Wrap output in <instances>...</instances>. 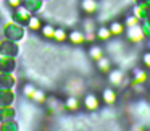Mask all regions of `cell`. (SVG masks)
I'll return each instance as SVG.
<instances>
[{"mask_svg":"<svg viewBox=\"0 0 150 131\" xmlns=\"http://www.w3.org/2000/svg\"><path fill=\"white\" fill-rule=\"evenodd\" d=\"M84 107L87 110H97L98 108V99L95 94H87L84 97Z\"/></svg>","mask_w":150,"mask_h":131,"instance_id":"obj_4","label":"cell"},{"mask_svg":"<svg viewBox=\"0 0 150 131\" xmlns=\"http://www.w3.org/2000/svg\"><path fill=\"white\" fill-rule=\"evenodd\" d=\"M42 34H44V37H47V39H52V37L55 36V29H53L50 24H45V26L42 28Z\"/></svg>","mask_w":150,"mask_h":131,"instance_id":"obj_11","label":"cell"},{"mask_svg":"<svg viewBox=\"0 0 150 131\" xmlns=\"http://www.w3.org/2000/svg\"><path fill=\"white\" fill-rule=\"evenodd\" d=\"M123 24L121 23H118V21H113V23L110 24V31H111V34H113V36H120L121 33H123Z\"/></svg>","mask_w":150,"mask_h":131,"instance_id":"obj_8","label":"cell"},{"mask_svg":"<svg viewBox=\"0 0 150 131\" xmlns=\"http://www.w3.org/2000/svg\"><path fill=\"white\" fill-rule=\"evenodd\" d=\"M123 79H124V75L121 70H111V71H108V81H110V84L121 86L123 84Z\"/></svg>","mask_w":150,"mask_h":131,"instance_id":"obj_2","label":"cell"},{"mask_svg":"<svg viewBox=\"0 0 150 131\" xmlns=\"http://www.w3.org/2000/svg\"><path fill=\"white\" fill-rule=\"evenodd\" d=\"M81 8L84 13L92 15L98 10V2L97 0H81Z\"/></svg>","mask_w":150,"mask_h":131,"instance_id":"obj_3","label":"cell"},{"mask_svg":"<svg viewBox=\"0 0 150 131\" xmlns=\"http://www.w3.org/2000/svg\"><path fill=\"white\" fill-rule=\"evenodd\" d=\"M31 99H34V100L36 102H40V104H42V102H45V95H44V92H40V91H34V94L31 95Z\"/></svg>","mask_w":150,"mask_h":131,"instance_id":"obj_15","label":"cell"},{"mask_svg":"<svg viewBox=\"0 0 150 131\" xmlns=\"http://www.w3.org/2000/svg\"><path fill=\"white\" fill-rule=\"evenodd\" d=\"M8 4H10V7H20L21 0H8Z\"/></svg>","mask_w":150,"mask_h":131,"instance_id":"obj_19","label":"cell"},{"mask_svg":"<svg viewBox=\"0 0 150 131\" xmlns=\"http://www.w3.org/2000/svg\"><path fill=\"white\" fill-rule=\"evenodd\" d=\"M142 60H144V65L150 68V52H145V53H144V55H142Z\"/></svg>","mask_w":150,"mask_h":131,"instance_id":"obj_18","label":"cell"},{"mask_svg":"<svg viewBox=\"0 0 150 131\" xmlns=\"http://www.w3.org/2000/svg\"><path fill=\"white\" fill-rule=\"evenodd\" d=\"M136 24H139V18H137L136 15H132V16H127V18H126V26H127V28L136 26Z\"/></svg>","mask_w":150,"mask_h":131,"instance_id":"obj_16","label":"cell"},{"mask_svg":"<svg viewBox=\"0 0 150 131\" xmlns=\"http://www.w3.org/2000/svg\"><path fill=\"white\" fill-rule=\"evenodd\" d=\"M78 107H79V102L76 97H69L66 100V108H69V110H78Z\"/></svg>","mask_w":150,"mask_h":131,"instance_id":"obj_14","label":"cell"},{"mask_svg":"<svg viewBox=\"0 0 150 131\" xmlns=\"http://www.w3.org/2000/svg\"><path fill=\"white\" fill-rule=\"evenodd\" d=\"M68 39L71 41L73 44H82L86 41V36L81 31H71V33L68 34Z\"/></svg>","mask_w":150,"mask_h":131,"instance_id":"obj_6","label":"cell"},{"mask_svg":"<svg viewBox=\"0 0 150 131\" xmlns=\"http://www.w3.org/2000/svg\"><path fill=\"white\" fill-rule=\"evenodd\" d=\"M144 37H145V33L142 31V28H140L139 24L127 28V39L129 41H132V42H140Z\"/></svg>","mask_w":150,"mask_h":131,"instance_id":"obj_1","label":"cell"},{"mask_svg":"<svg viewBox=\"0 0 150 131\" xmlns=\"http://www.w3.org/2000/svg\"><path fill=\"white\" fill-rule=\"evenodd\" d=\"M97 63H98V68H100L102 71H110V60L102 57L100 60H97Z\"/></svg>","mask_w":150,"mask_h":131,"instance_id":"obj_13","label":"cell"},{"mask_svg":"<svg viewBox=\"0 0 150 131\" xmlns=\"http://www.w3.org/2000/svg\"><path fill=\"white\" fill-rule=\"evenodd\" d=\"M134 78H136V81H144L145 79V71H142V70H134Z\"/></svg>","mask_w":150,"mask_h":131,"instance_id":"obj_17","label":"cell"},{"mask_svg":"<svg viewBox=\"0 0 150 131\" xmlns=\"http://www.w3.org/2000/svg\"><path fill=\"white\" fill-rule=\"evenodd\" d=\"M28 26H29L31 29L37 31V29H40V28H42V23H40V20H39V18L33 16V18H29V23H28Z\"/></svg>","mask_w":150,"mask_h":131,"instance_id":"obj_10","label":"cell"},{"mask_svg":"<svg viewBox=\"0 0 150 131\" xmlns=\"http://www.w3.org/2000/svg\"><path fill=\"white\" fill-rule=\"evenodd\" d=\"M53 39H57V41H60V42H63L65 39H68V34H66V31L65 29H55V36H53Z\"/></svg>","mask_w":150,"mask_h":131,"instance_id":"obj_12","label":"cell"},{"mask_svg":"<svg viewBox=\"0 0 150 131\" xmlns=\"http://www.w3.org/2000/svg\"><path fill=\"white\" fill-rule=\"evenodd\" d=\"M89 53H91V57L94 60H100L102 55H103V50H102V47H91V50H89Z\"/></svg>","mask_w":150,"mask_h":131,"instance_id":"obj_9","label":"cell"},{"mask_svg":"<svg viewBox=\"0 0 150 131\" xmlns=\"http://www.w3.org/2000/svg\"><path fill=\"white\" fill-rule=\"evenodd\" d=\"M111 36H113V34H111L110 28H107V26H100V28H98V31H97V37H98V39L107 41V39H110Z\"/></svg>","mask_w":150,"mask_h":131,"instance_id":"obj_7","label":"cell"},{"mask_svg":"<svg viewBox=\"0 0 150 131\" xmlns=\"http://www.w3.org/2000/svg\"><path fill=\"white\" fill-rule=\"evenodd\" d=\"M102 100H103L105 104H108V105L115 104V102H116V92H115L111 88L103 89V92H102Z\"/></svg>","mask_w":150,"mask_h":131,"instance_id":"obj_5","label":"cell"}]
</instances>
